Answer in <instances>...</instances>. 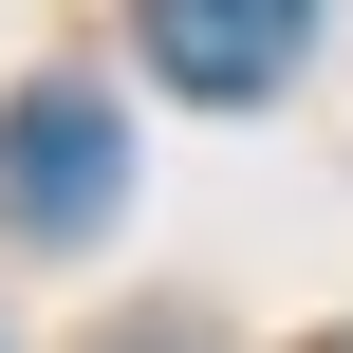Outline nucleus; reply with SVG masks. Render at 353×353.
<instances>
[{
    "label": "nucleus",
    "mask_w": 353,
    "mask_h": 353,
    "mask_svg": "<svg viewBox=\"0 0 353 353\" xmlns=\"http://www.w3.org/2000/svg\"><path fill=\"white\" fill-rule=\"evenodd\" d=\"M112 186H130L112 93H19V112H0V223H19V242H93Z\"/></svg>",
    "instance_id": "obj_1"
},
{
    "label": "nucleus",
    "mask_w": 353,
    "mask_h": 353,
    "mask_svg": "<svg viewBox=\"0 0 353 353\" xmlns=\"http://www.w3.org/2000/svg\"><path fill=\"white\" fill-rule=\"evenodd\" d=\"M130 37H149V74H168V93L242 112V93H279V74L316 56V0H130Z\"/></svg>",
    "instance_id": "obj_2"
}]
</instances>
